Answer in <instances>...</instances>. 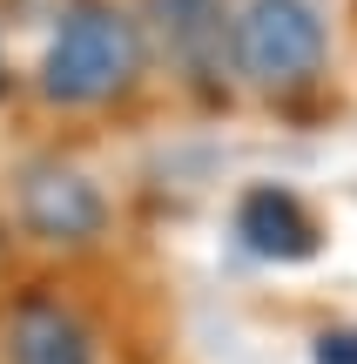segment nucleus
I'll use <instances>...</instances> for the list:
<instances>
[{"instance_id": "f257e3e1", "label": "nucleus", "mask_w": 357, "mask_h": 364, "mask_svg": "<svg viewBox=\"0 0 357 364\" xmlns=\"http://www.w3.org/2000/svg\"><path fill=\"white\" fill-rule=\"evenodd\" d=\"M142 61H148L142 21L108 7V0H81L61 14L48 54H40V95L54 108H101L135 88Z\"/></svg>"}, {"instance_id": "f03ea898", "label": "nucleus", "mask_w": 357, "mask_h": 364, "mask_svg": "<svg viewBox=\"0 0 357 364\" xmlns=\"http://www.w3.org/2000/svg\"><path fill=\"white\" fill-rule=\"evenodd\" d=\"M331 61L324 0H243L236 7V75L256 95H297Z\"/></svg>"}, {"instance_id": "7ed1b4c3", "label": "nucleus", "mask_w": 357, "mask_h": 364, "mask_svg": "<svg viewBox=\"0 0 357 364\" xmlns=\"http://www.w3.org/2000/svg\"><path fill=\"white\" fill-rule=\"evenodd\" d=\"M142 34L202 95H223V81L236 75V7L229 0H148Z\"/></svg>"}, {"instance_id": "20e7f679", "label": "nucleus", "mask_w": 357, "mask_h": 364, "mask_svg": "<svg viewBox=\"0 0 357 364\" xmlns=\"http://www.w3.org/2000/svg\"><path fill=\"white\" fill-rule=\"evenodd\" d=\"M13 216L34 243L54 250H88L94 236L108 230V196L94 176H81L75 162H27L13 176Z\"/></svg>"}, {"instance_id": "39448f33", "label": "nucleus", "mask_w": 357, "mask_h": 364, "mask_svg": "<svg viewBox=\"0 0 357 364\" xmlns=\"http://www.w3.org/2000/svg\"><path fill=\"white\" fill-rule=\"evenodd\" d=\"M0 364H101V344L61 297H27L7 317Z\"/></svg>"}, {"instance_id": "423d86ee", "label": "nucleus", "mask_w": 357, "mask_h": 364, "mask_svg": "<svg viewBox=\"0 0 357 364\" xmlns=\"http://www.w3.org/2000/svg\"><path fill=\"white\" fill-rule=\"evenodd\" d=\"M236 236H243L250 257H270V263H310V257L324 250L317 216H310L290 189H277V182L243 189V203H236Z\"/></svg>"}, {"instance_id": "0eeeda50", "label": "nucleus", "mask_w": 357, "mask_h": 364, "mask_svg": "<svg viewBox=\"0 0 357 364\" xmlns=\"http://www.w3.org/2000/svg\"><path fill=\"white\" fill-rule=\"evenodd\" d=\"M310 358L317 364H357V331H324Z\"/></svg>"}, {"instance_id": "6e6552de", "label": "nucleus", "mask_w": 357, "mask_h": 364, "mask_svg": "<svg viewBox=\"0 0 357 364\" xmlns=\"http://www.w3.org/2000/svg\"><path fill=\"white\" fill-rule=\"evenodd\" d=\"M0 95H7V61H0Z\"/></svg>"}]
</instances>
